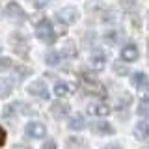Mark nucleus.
I'll return each instance as SVG.
<instances>
[{
	"label": "nucleus",
	"instance_id": "obj_9",
	"mask_svg": "<svg viewBox=\"0 0 149 149\" xmlns=\"http://www.w3.org/2000/svg\"><path fill=\"white\" fill-rule=\"evenodd\" d=\"M6 15L9 19H17V21H22L24 19V11H22V8L19 6L17 2H9L6 6Z\"/></svg>",
	"mask_w": 149,
	"mask_h": 149
},
{
	"label": "nucleus",
	"instance_id": "obj_3",
	"mask_svg": "<svg viewBox=\"0 0 149 149\" xmlns=\"http://www.w3.org/2000/svg\"><path fill=\"white\" fill-rule=\"evenodd\" d=\"M58 19L65 24H73V22L78 21V11L77 8H71V6H65L58 11Z\"/></svg>",
	"mask_w": 149,
	"mask_h": 149
},
{
	"label": "nucleus",
	"instance_id": "obj_23",
	"mask_svg": "<svg viewBox=\"0 0 149 149\" xmlns=\"http://www.w3.org/2000/svg\"><path fill=\"white\" fill-rule=\"evenodd\" d=\"M41 149H56V143L52 142V140H49V142L43 143V147H41Z\"/></svg>",
	"mask_w": 149,
	"mask_h": 149
},
{
	"label": "nucleus",
	"instance_id": "obj_14",
	"mask_svg": "<svg viewBox=\"0 0 149 149\" xmlns=\"http://www.w3.org/2000/svg\"><path fill=\"white\" fill-rule=\"evenodd\" d=\"M67 114H69V106L67 104H62V102H56V104H52V116H54V118L62 119Z\"/></svg>",
	"mask_w": 149,
	"mask_h": 149
},
{
	"label": "nucleus",
	"instance_id": "obj_24",
	"mask_svg": "<svg viewBox=\"0 0 149 149\" xmlns=\"http://www.w3.org/2000/svg\"><path fill=\"white\" fill-rule=\"evenodd\" d=\"M6 142V132H4V129H0V146Z\"/></svg>",
	"mask_w": 149,
	"mask_h": 149
},
{
	"label": "nucleus",
	"instance_id": "obj_11",
	"mask_svg": "<svg viewBox=\"0 0 149 149\" xmlns=\"http://www.w3.org/2000/svg\"><path fill=\"white\" fill-rule=\"evenodd\" d=\"M134 136L138 140H142V142H147L149 140V123H138L136 127H134Z\"/></svg>",
	"mask_w": 149,
	"mask_h": 149
},
{
	"label": "nucleus",
	"instance_id": "obj_12",
	"mask_svg": "<svg viewBox=\"0 0 149 149\" xmlns=\"http://www.w3.org/2000/svg\"><path fill=\"white\" fill-rule=\"evenodd\" d=\"M130 82H132V86H136V88H147L149 86V78H147V74L146 73H134L132 77H130Z\"/></svg>",
	"mask_w": 149,
	"mask_h": 149
},
{
	"label": "nucleus",
	"instance_id": "obj_21",
	"mask_svg": "<svg viewBox=\"0 0 149 149\" xmlns=\"http://www.w3.org/2000/svg\"><path fill=\"white\" fill-rule=\"evenodd\" d=\"M65 54H69V56L77 54V49L73 47V43H67V45H65Z\"/></svg>",
	"mask_w": 149,
	"mask_h": 149
},
{
	"label": "nucleus",
	"instance_id": "obj_25",
	"mask_svg": "<svg viewBox=\"0 0 149 149\" xmlns=\"http://www.w3.org/2000/svg\"><path fill=\"white\" fill-rule=\"evenodd\" d=\"M13 149H28L26 146H21V143H19V146H13Z\"/></svg>",
	"mask_w": 149,
	"mask_h": 149
},
{
	"label": "nucleus",
	"instance_id": "obj_16",
	"mask_svg": "<svg viewBox=\"0 0 149 149\" xmlns=\"http://www.w3.org/2000/svg\"><path fill=\"white\" fill-rule=\"evenodd\" d=\"M45 62H47V65H58L62 62V54L56 52V50H50V52L45 56Z\"/></svg>",
	"mask_w": 149,
	"mask_h": 149
},
{
	"label": "nucleus",
	"instance_id": "obj_2",
	"mask_svg": "<svg viewBox=\"0 0 149 149\" xmlns=\"http://www.w3.org/2000/svg\"><path fill=\"white\" fill-rule=\"evenodd\" d=\"M26 134L30 138H34V140H39V138H43L45 134H47V129H45V125L43 123H39V121H30V123L26 125Z\"/></svg>",
	"mask_w": 149,
	"mask_h": 149
},
{
	"label": "nucleus",
	"instance_id": "obj_20",
	"mask_svg": "<svg viewBox=\"0 0 149 149\" xmlns=\"http://www.w3.org/2000/svg\"><path fill=\"white\" fill-rule=\"evenodd\" d=\"M11 67V60L8 56H0V71H8Z\"/></svg>",
	"mask_w": 149,
	"mask_h": 149
},
{
	"label": "nucleus",
	"instance_id": "obj_13",
	"mask_svg": "<svg viewBox=\"0 0 149 149\" xmlns=\"http://www.w3.org/2000/svg\"><path fill=\"white\" fill-rule=\"evenodd\" d=\"M86 127V119H84L82 114H74L71 119H69V129L71 130H82Z\"/></svg>",
	"mask_w": 149,
	"mask_h": 149
},
{
	"label": "nucleus",
	"instance_id": "obj_10",
	"mask_svg": "<svg viewBox=\"0 0 149 149\" xmlns=\"http://www.w3.org/2000/svg\"><path fill=\"white\" fill-rule=\"evenodd\" d=\"M104 65H106V58H104V54H93L91 58H90V67L93 69V71H102L104 69Z\"/></svg>",
	"mask_w": 149,
	"mask_h": 149
},
{
	"label": "nucleus",
	"instance_id": "obj_17",
	"mask_svg": "<svg viewBox=\"0 0 149 149\" xmlns=\"http://www.w3.org/2000/svg\"><path fill=\"white\" fill-rule=\"evenodd\" d=\"M11 93V84H9L6 78H0V99L8 97Z\"/></svg>",
	"mask_w": 149,
	"mask_h": 149
},
{
	"label": "nucleus",
	"instance_id": "obj_4",
	"mask_svg": "<svg viewBox=\"0 0 149 149\" xmlns=\"http://www.w3.org/2000/svg\"><path fill=\"white\" fill-rule=\"evenodd\" d=\"M88 114L93 118H106L110 114V106L104 102H93V104H88Z\"/></svg>",
	"mask_w": 149,
	"mask_h": 149
},
{
	"label": "nucleus",
	"instance_id": "obj_22",
	"mask_svg": "<svg viewBox=\"0 0 149 149\" xmlns=\"http://www.w3.org/2000/svg\"><path fill=\"white\" fill-rule=\"evenodd\" d=\"M50 0H34V6L36 8H43V6H47Z\"/></svg>",
	"mask_w": 149,
	"mask_h": 149
},
{
	"label": "nucleus",
	"instance_id": "obj_1",
	"mask_svg": "<svg viewBox=\"0 0 149 149\" xmlns=\"http://www.w3.org/2000/svg\"><path fill=\"white\" fill-rule=\"evenodd\" d=\"M36 36L39 37L43 43H52V41H54L56 34H54V28H52V24H50L49 19H43V21L37 22V26H36Z\"/></svg>",
	"mask_w": 149,
	"mask_h": 149
},
{
	"label": "nucleus",
	"instance_id": "obj_8",
	"mask_svg": "<svg viewBox=\"0 0 149 149\" xmlns=\"http://www.w3.org/2000/svg\"><path fill=\"white\" fill-rule=\"evenodd\" d=\"M73 90H74V88L71 86V84L63 82V80H60V82L54 84V95L60 97V99H62V97H69L73 93Z\"/></svg>",
	"mask_w": 149,
	"mask_h": 149
},
{
	"label": "nucleus",
	"instance_id": "obj_6",
	"mask_svg": "<svg viewBox=\"0 0 149 149\" xmlns=\"http://www.w3.org/2000/svg\"><path fill=\"white\" fill-rule=\"evenodd\" d=\"M91 130L99 136H108V134H114V127L108 123V121H95L91 125Z\"/></svg>",
	"mask_w": 149,
	"mask_h": 149
},
{
	"label": "nucleus",
	"instance_id": "obj_18",
	"mask_svg": "<svg viewBox=\"0 0 149 149\" xmlns=\"http://www.w3.org/2000/svg\"><path fill=\"white\" fill-rule=\"evenodd\" d=\"M4 118H6V121H9V123L15 119V104H8L6 108H4Z\"/></svg>",
	"mask_w": 149,
	"mask_h": 149
},
{
	"label": "nucleus",
	"instance_id": "obj_7",
	"mask_svg": "<svg viewBox=\"0 0 149 149\" xmlns=\"http://www.w3.org/2000/svg\"><path fill=\"white\" fill-rule=\"evenodd\" d=\"M138 47L136 45H132V43H129V45H125L123 49H121V58L125 60V62H134V60H138Z\"/></svg>",
	"mask_w": 149,
	"mask_h": 149
},
{
	"label": "nucleus",
	"instance_id": "obj_5",
	"mask_svg": "<svg viewBox=\"0 0 149 149\" xmlns=\"http://www.w3.org/2000/svg\"><path fill=\"white\" fill-rule=\"evenodd\" d=\"M28 93L36 97H41V99H47L49 97V91H47V84L43 80H36L28 86Z\"/></svg>",
	"mask_w": 149,
	"mask_h": 149
},
{
	"label": "nucleus",
	"instance_id": "obj_15",
	"mask_svg": "<svg viewBox=\"0 0 149 149\" xmlns=\"http://www.w3.org/2000/svg\"><path fill=\"white\" fill-rule=\"evenodd\" d=\"M138 116H142V118H149V97H143L142 101L138 102Z\"/></svg>",
	"mask_w": 149,
	"mask_h": 149
},
{
	"label": "nucleus",
	"instance_id": "obj_19",
	"mask_svg": "<svg viewBox=\"0 0 149 149\" xmlns=\"http://www.w3.org/2000/svg\"><path fill=\"white\" fill-rule=\"evenodd\" d=\"M118 37H119V34H118L116 30H108V32L104 34V41H106V43H110V45H116Z\"/></svg>",
	"mask_w": 149,
	"mask_h": 149
}]
</instances>
